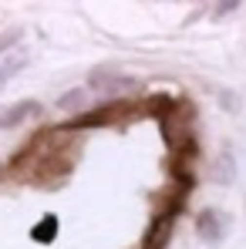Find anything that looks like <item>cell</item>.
<instances>
[{"label": "cell", "mask_w": 246, "mask_h": 249, "mask_svg": "<svg viewBox=\"0 0 246 249\" xmlns=\"http://www.w3.org/2000/svg\"><path fill=\"white\" fill-rule=\"evenodd\" d=\"M91 88L101 94V98H122V94H135L138 91V81L128 78V74H105V71H95L91 74Z\"/></svg>", "instance_id": "cell-1"}, {"label": "cell", "mask_w": 246, "mask_h": 249, "mask_svg": "<svg viewBox=\"0 0 246 249\" xmlns=\"http://www.w3.org/2000/svg\"><path fill=\"white\" fill-rule=\"evenodd\" d=\"M84 105H88V91H84V88L64 91V94L57 98V108H61V111H81Z\"/></svg>", "instance_id": "cell-5"}, {"label": "cell", "mask_w": 246, "mask_h": 249, "mask_svg": "<svg viewBox=\"0 0 246 249\" xmlns=\"http://www.w3.org/2000/svg\"><path fill=\"white\" fill-rule=\"evenodd\" d=\"M212 175H216V182H223V185H226V182H233L236 165H233V155H229V152H223V155H219V162L212 165Z\"/></svg>", "instance_id": "cell-6"}, {"label": "cell", "mask_w": 246, "mask_h": 249, "mask_svg": "<svg viewBox=\"0 0 246 249\" xmlns=\"http://www.w3.org/2000/svg\"><path fill=\"white\" fill-rule=\"evenodd\" d=\"M17 41H20V31H7V34L0 37V57H3V54H10Z\"/></svg>", "instance_id": "cell-7"}, {"label": "cell", "mask_w": 246, "mask_h": 249, "mask_svg": "<svg viewBox=\"0 0 246 249\" xmlns=\"http://www.w3.org/2000/svg\"><path fill=\"white\" fill-rule=\"evenodd\" d=\"M236 7H240V3H219V7H216V17H226V14H233Z\"/></svg>", "instance_id": "cell-8"}, {"label": "cell", "mask_w": 246, "mask_h": 249, "mask_svg": "<svg viewBox=\"0 0 246 249\" xmlns=\"http://www.w3.org/2000/svg\"><path fill=\"white\" fill-rule=\"evenodd\" d=\"M41 115V105L38 101H20L14 108H0V128H17L27 118H38Z\"/></svg>", "instance_id": "cell-2"}, {"label": "cell", "mask_w": 246, "mask_h": 249, "mask_svg": "<svg viewBox=\"0 0 246 249\" xmlns=\"http://www.w3.org/2000/svg\"><path fill=\"white\" fill-rule=\"evenodd\" d=\"M196 226H199V232H203L206 243H219V239H223V232H226V219H223L216 209H206V212H199Z\"/></svg>", "instance_id": "cell-3"}, {"label": "cell", "mask_w": 246, "mask_h": 249, "mask_svg": "<svg viewBox=\"0 0 246 249\" xmlns=\"http://www.w3.org/2000/svg\"><path fill=\"white\" fill-rule=\"evenodd\" d=\"M24 64H27V47H14L10 54H3V61H0V91H3V84L10 81Z\"/></svg>", "instance_id": "cell-4"}]
</instances>
